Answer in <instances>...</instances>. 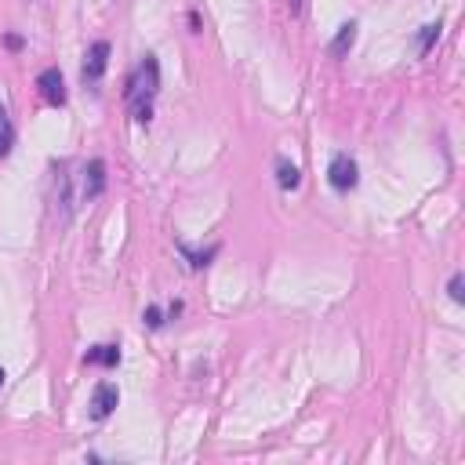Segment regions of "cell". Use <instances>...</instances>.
<instances>
[{
    "mask_svg": "<svg viewBox=\"0 0 465 465\" xmlns=\"http://www.w3.org/2000/svg\"><path fill=\"white\" fill-rule=\"evenodd\" d=\"M160 91V62L157 55H146L135 73L128 77V87H124V99L131 102V113L138 124H149L153 120V95Z\"/></svg>",
    "mask_w": 465,
    "mask_h": 465,
    "instance_id": "cell-1",
    "label": "cell"
},
{
    "mask_svg": "<svg viewBox=\"0 0 465 465\" xmlns=\"http://www.w3.org/2000/svg\"><path fill=\"white\" fill-rule=\"evenodd\" d=\"M327 182L334 185L338 193H349L353 185L360 182V168H356V160L349 157V153H334V157H331V168H327Z\"/></svg>",
    "mask_w": 465,
    "mask_h": 465,
    "instance_id": "cell-2",
    "label": "cell"
},
{
    "mask_svg": "<svg viewBox=\"0 0 465 465\" xmlns=\"http://www.w3.org/2000/svg\"><path fill=\"white\" fill-rule=\"evenodd\" d=\"M106 66H109V40H95V44L87 48L84 66H80L84 84H99V80H102V73H106Z\"/></svg>",
    "mask_w": 465,
    "mask_h": 465,
    "instance_id": "cell-3",
    "label": "cell"
},
{
    "mask_svg": "<svg viewBox=\"0 0 465 465\" xmlns=\"http://www.w3.org/2000/svg\"><path fill=\"white\" fill-rule=\"evenodd\" d=\"M106 193V160L95 157L84 164V185H80V197L84 200H99Z\"/></svg>",
    "mask_w": 465,
    "mask_h": 465,
    "instance_id": "cell-4",
    "label": "cell"
},
{
    "mask_svg": "<svg viewBox=\"0 0 465 465\" xmlns=\"http://www.w3.org/2000/svg\"><path fill=\"white\" fill-rule=\"evenodd\" d=\"M116 404H120V393H116V385H109V382H99V385H95V393H91V418H95V422L109 418Z\"/></svg>",
    "mask_w": 465,
    "mask_h": 465,
    "instance_id": "cell-5",
    "label": "cell"
},
{
    "mask_svg": "<svg viewBox=\"0 0 465 465\" xmlns=\"http://www.w3.org/2000/svg\"><path fill=\"white\" fill-rule=\"evenodd\" d=\"M37 87H40L44 102H51V106H66V80H62V73H58L55 66L44 70V73L37 77Z\"/></svg>",
    "mask_w": 465,
    "mask_h": 465,
    "instance_id": "cell-6",
    "label": "cell"
},
{
    "mask_svg": "<svg viewBox=\"0 0 465 465\" xmlns=\"http://www.w3.org/2000/svg\"><path fill=\"white\" fill-rule=\"evenodd\" d=\"M353 44H356V22H346V26H338V33L331 40V55L334 58H346L353 51Z\"/></svg>",
    "mask_w": 465,
    "mask_h": 465,
    "instance_id": "cell-7",
    "label": "cell"
},
{
    "mask_svg": "<svg viewBox=\"0 0 465 465\" xmlns=\"http://www.w3.org/2000/svg\"><path fill=\"white\" fill-rule=\"evenodd\" d=\"M84 360L87 363H99V367H116L120 363V349L116 346H95V349H87Z\"/></svg>",
    "mask_w": 465,
    "mask_h": 465,
    "instance_id": "cell-8",
    "label": "cell"
},
{
    "mask_svg": "<svg viewBox=\"0 0 465 465\" xmlns=\"http://www.w3.org/2000/svg\"><path fill=\"white\" fill-rule=\"evenodd\" d=\"M11 146H15V124H11L8 109L0 106V157H8Z\"/></svg>",
    "mask_w": 465,
    "mask_h": 465,
    "instance_id": "cell-9",
    "label": "cell"
},
{
    "mask_svg": "<svg viewBox=\"0 0 465 465\" xmlns=\"http://www.w3.org/2000/svg\"><path fill=\"white\" fill-rule=\"evenodd\" d=\"M276 182H280V190H298V182H302V171L288 160L276 164Z\"/></svg>",
    "mask_w": 465,
    "mask_h": 465,
    "instance_id": "cell-10",
    "label": "cell"
},
{
    "mask_svg": "<svg viewBox=\"0 0 465 465\" xmlns=\"http://www.w3.org/2000/svg\"><path fill=\"white\" fill-rule=\"evenodd\" d=\"M182 255L190 258V266H193V269H200V266H207L214 255H219V247H207V251H190V247L182 244Z\"/></svg>",
    "mask_w": 465,
    "mask_h": 465,
    "instance_id": "cell-11",
    "label": "cell"
},
{
    "mask_svg": "<svg viewBox=\"0 0 465 465\" xmlns=\"http://www.w3.org/2000/svg\"><path fill=\"white\" fill-rule=\"evenodd\" d=\"M440 29H444L440 22H432V26H425V29H422V37H418V48H422V51H429L432 44H437V40H440Z\"/></svg>",
    "mask_w": 465,
    "mask_h": 465,
    "instance_id": "cell-12",
    "label": "cell"
},
{
    "mask_svg": "<svg viewBox=\"0 0 465 465\" xmlns=\"http://www.w3.org/2000/svg\"><path fill=\"white\" fill-rule=\"evenodd\" d=\"M142 324H146V327H153V331H160V327H164V313H160L157 305H149L146 313H142Z\"/></svg>",
    "mask_w": 465,
    "mask_h": 465,
    "instance_id": "cell-13",
    "label": "cell"
},
{
    "mask_svg": "<svg viewBox=\"0 0 465 465\" xmlns=\"http://www.w3.org/2000/svg\"><path fill=\"white\" fill-rule=\"evenodd\" d=\"M447 295H451L454 302H465V280H461V273H454V276H451V284H447Z\"/></svg>",
    "mask_w": 465,
    "mask_h": 465,
    "instance_id": "cell-14",
    "label": "cell"
},
{
    "mask_svg": "<svg viewBox=\"0 0 465 465\" xmlns=\"http://www.w3.org/2000/svg\"><path fill=\"white\" fill-rule=\"evenodd\" d=\"M4 44H8L11 51H18V48H22V37H18V33H8V37H4Z\"/></svg>",
    "mask_w": 465,
    "mask_h": 465,
    "instance_id": "cell-15",
    "label": "cell"
},
{
    "mask_svg": "<svg viewBox=\"0 0 465 465\" xmlns=\"http://www.w3.org/2000/svg\"><path fill=\"white\" fill-rule=\"evenodd\" d=\"M0 385H4V367H0Z\"/></svg>",
    "mask_w": 465,
    "mask_h": 465,
    "instance_id": "cell-16",
    "label": "cell"
}]
</instances>
